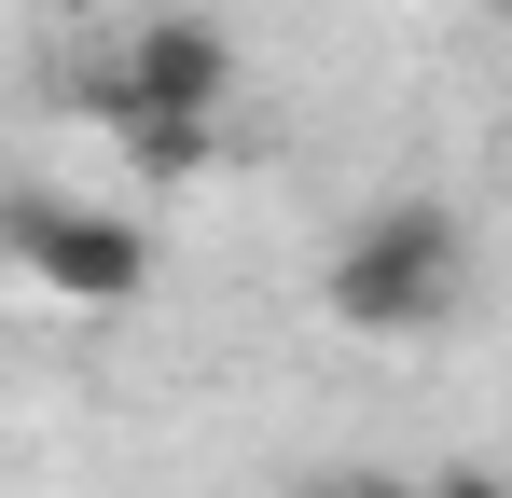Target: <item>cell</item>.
<instances>
[{"label": "cell", "instance_id": "277c9868", "mask_svg": "<svg viewBox=\"0 0 512 498\" xmlns=\"http://www.w3.org/2000/svg\"><path fill=\"white\" fill-rule=\"evenodd\" d=\"M429 498H512V485H499V471H485V457H457V471H443V485H429Z\"/></svg>", "mask_w": 512, "mask_h": 498}, {"label": "cell", "instance_id": "5b68a950", "mask_svg": "<svg viewBox=\"0 0 512 498\" xmlns=\"http://www.w3.org/2000/svg\"><path fill=\"white\" fill-rule=\"evenodd\" d=\"M360 498H388V485H360Z\"/></svg>", "mask_w": 512, "mask_h": 498}, {"label": "cell", "instance_id": "3957f363", "mask_svg": "<svg viewBox=\"0 0 512 498\" xmlns=\"http://www.w3.org/2000/svg\"><path fill=\"white\" fill-rule=\"evenodd\" d=\"M0 249L42 291H70V305H139L153 291V222L139 208H84V194H42V180L0 208Z\"/></svg>", "mask_w": 512, "mask_h": 498}, {"label": "cell", "instance_id": "6da1fadb", "mask_svg": "<svg viewBox=\"0 0 512 498\" xmlns=\"http://www.w3.org/2000/svg\"><path fill=\"white\" fill-rule=\"evenodd\" d=\"M319 305L346 332H443L471 305V222L443 208V194H388V208H360L319 263Z\"/></svg>", "mask_w": 512, "mask_h": 498}, {"label": "cell", "instance_id": "7a4b0ae2", "mask_svg": "<svg viewBox=\"0 0 512 498\" xmlns=\"http://www.w3.org/2000/svg\"><path fill=\"white\" fill-rule=\"evenodd\" d=\"M84 111L111 125V153L167 139V125H222V111H236V42H222L208 14H139V28L111 42V70L84 83Z\"/></svg>", "mask_w": 512, "mask_h": 498}]
</instances>
